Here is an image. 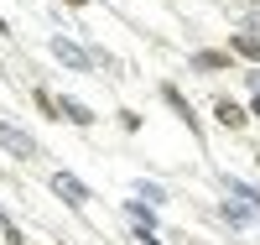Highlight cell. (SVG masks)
Instances as JSON below:
<instances>
[{
    "label": "cell",
    "instance_id": "obj_1",
    "mask_svg": "<svg viewBox=\"0 0 260 245\" xmlns=\"http://www.w3.org/2000/svg\"><path fill=\"white\" fill-rule=\"evenodd\" d=\"M52 58L68 63V68H99V63H110V58H99V52H89V47H78L73 37H52Z\"/></svg>",
    "mask_w": 260,
    "mask_h": 245
},
{
    "label": "cell",
    "instance_id": "obj_2",
    "mask_svg": "<svg viewBox=\"0 0 260 245\" xmlns=\"http://www.w3.org/2000/svg\"><path fill=\"white\" fill-rule=\"evenodd\" d=\"M0 146L16 151V157H31V151H37V141L26 136V130H16V125H6V120H0Z\"/></svg>",
    "mask_w": 260,
    "mask_h": 245
},
{
    "label": "cell",
    "instance_id": "obj_3",
    "mask_svg": "<svg viewBox=\"0 0 260 245\" xmlns=\"http://www.w3.org/2000/svg\"><path fill=\"white\" fill-rule=\"evenodd\" d=\"M52 193H57V198H68V204H89V188H83L73 172H57V177H52Z\"/></svg>",
    "mask_w": 260,
    "mask_h": 245
},
{
    "label": "cell",
    "instance_id": "obj_4",
    "mask_svg": "<svg viewBox=\"0 0 260 245\" xmlns=\"http://www.w3.org/2000/svg\"><path fill=\"white\" fill-rule=\"evenodd\" d=\"M224 219H229V225H240V230H245L250 219H255V209L245 204V198H234V193H229V204H224Z\"/></svg>",
    "mask_w": 260,
    "mask_h": 245
},
{
    "label": "cell",
    "instance_id": "obj_5",
    "mask_svg": "<svg viewBox=\"0 0 260 245\" xmlns=\"http://www.w3.org/2000/svg\"><path fill=\"white\" fill-rule=\"evenodd\" d=\"M57 115H68L73 125H94V110H89V104H78V99H62V104H57Z\"/></svg>",
    "mask_w": 260,
    "mask_h": 245
},
{
    "label": "cell",
    "instance_id": "obj_6",
    "mask_svg": "<svg viewBox=\"0 0 260 245\" xmlns=\"http://www.w3.org/2000/svg\"><path fill=\"white\" fill-rule=\"evenodd\" d=\"M125 214H130V225H136V235H141V230H156V214H151L141 198H136V204H125Z\"/></svg>",
    "mask_w": 260,
    "mask_h": 245
},
{
    "label": "cell",
    "instance_id": "obj_7",
    "mask_svg": "<svg viewBox=\"0 0 260 245\" xmlns=\"http://www.w3.org/2000/svg\"><path fill=\"white\" fill-rule=\"evenodd\" d=\"M161 99H167L172 110H177V115H182L187 125H198V120H192V104H187V99H182V94H177V89H172V84H161Z\"/></svg>",
    "mask_w": 260,
    "mask_h": 245
},
{
    "label": "cell",
    "instance_id": "obj_8",
    "mask_svg": "<svg viewBox=\"0 0 260 245\" xmlns=\"http://www.w3.org/2000/svg\"><path fill=\"white\" fill-rule=\"evenodd\" d=\"M229 47L240 52V58H250V63H260V37H250V32H240V37L229 42Z\"/></svg>",
    "mask_w": 260,
    "mask_h": 245
},
{
    "label": "cell",
    "instance_id": "obj_9",
    "mask_svg": "<svg viewBox=\"0 0 260 245\" xmlns=\"http://www.w3.org/2000/svg\"><path fill=\"white\" fill-rule=\"evenodd\" d=\"M213 115H219L224 125H245V110L234 104V99H219V104H213Z\"/></svg>",
    "mask_w": 260,
    "mask_h": 245
},
{
    "label": "cell",
    "instance_id": "obj_10",
    "mask_svg": "<svg viewBox=\"0 0 260 245\" xmlns=\"http://www.w3.org/2000/svg\"><path fill=\"white\" fill-rule=\"evenodd\" d=\"M192 63H198L203 73H213V68H224V63H229V52H198V58H192Z\"/></svg>",
    "mask_w": 260,
    "mask_h": 245
},
{
    "label": "cell",
    "instance_id": "obj_11",
    "mask_svg": "<svg viewBox=\"0 0 260 245\" xmlns=\"http://www.w3.org/2000/svg\"><path fill=\"white\" fill-rule=\"evenodd\" d=\"M229 193H234V198H245L250 209H260V193H255V188H245V183H229Z\"/></svg>",
    "mask_w": 260,
    "mask_h": 245
},
{
    "label": "cell",
    "instance_id": "obj_12",
    "mask_svg": "<svg viewBox=\"0 0 260 245\" xmlns=\"http://www.w3.org/2000/svg\"><path fill=\"white\" fill-rule=\"evenodd\" d=\"M141 198H146V204H161V198H167V193H161L156 183H141Z\"/></svg>",
    "mask_w": 260,
    "mask_h": 245
},
{
    "label": "cell",
    "instance_id": "obj_13",
    "mask_svg": "<svg viewBox=\"0 0 260 245\" xmlns=\"http://www.w3.org/2000/svg\"><path fill=\"white\" fill-rule=\"evenodd\" d=\"M250 110H255V120H260V99H255V104H250Z\"/></svg>",
    "mask_w": 260,
    "mask_h": 245
},
{
    "label": "cell",
    "instance_id": "obj_14",
    "mask_svg": "<svg viewBox=\"0 0 260 245\" xmlns=\"http://www.w3.org/2000/svg\"><path fill=\"white\" fill-rule=\"evenodd\" d=\"M68 6H89V0H68Z\"/></svg>",
    "mask_w": 260,
    "mask_h": 245
}]
</instances>
